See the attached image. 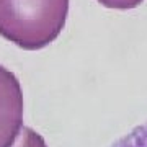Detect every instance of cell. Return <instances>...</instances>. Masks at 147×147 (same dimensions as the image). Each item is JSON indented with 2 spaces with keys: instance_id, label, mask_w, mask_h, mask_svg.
I'll list each match as a JSON object with an SVG mask.
<instances>
[{
  "instance_id": "obj_1",
  "label": "cell",
  "mask_w": 147,
  "mask_h": 147,
  "mask_svg": "<svg viewBox=\"0 0 147 147\" xmlns=\"http://www.w3.org/2000/svg\"><path fill=\"white\" fill-rule=\"evenodd\" d=\"M67 13L69 0H0V36L36 51L61 34Z\"/></svg>"
},
{
  "instance_id": "obj_2",
  "label": "cell",
  "mask_w": 147,
  "mask_h": 147,
  "mask_svg": "<svg viewBox=\"0 0 147 147\" xmlns=\"http://www.w3.org/2000/svg\"><path fill=\"white\" fill-rule=\"evenodd\" d=\"M23 127V92L15 74L0 64V147H11Z\"/></svg>"
},
{
  "instance_id": "obj_3",
  "label": "cell",
  "mask_w": 147,
  "mask_h": 147,
  "mask_svg": "<svg viewBox=\"0 0 147 147\" xmlns=\"http://www.w3.org/2000/svg\"><path fill=\"white\" fill-rule=\"evenodd\" d=\"M110 147H147V121L116 139Z\"/></svg>"
},
{
  "instance_id": "obj_4",
  "label": "cell",
  "mask_w": 147,
  "mask_h": 147,
  "mask_svg": "<svg viewBox=\"0 0 147 147\" xmlns=\"http://www.w3.org/2000/svg\"><path fill=\"white\" fill-rule=\"evenodd\" d=\"M11 147H47V146L39 132H36L34 129L28 126H23L18 137H16L15 144Z\"/></svg>"
},
{
  "instance_id": "obj_5",
  "label": "cell",
  "mask_w": 147,
  "mask_h": 147,
  "mask_svg": "<svg viewBox=\"0 0 147 147\" xmlns=\"http://www.w3.org/2000/svg\"><path fill=\"white\" fill-rule=\"evenodd\" d=\"M101 5L108 7V8H119V10H127V8H134L144 0H98Z\"/></svg>"
}]
</instances>
